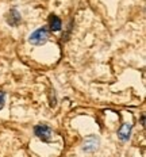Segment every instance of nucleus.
<instances>
[{"mask_svg": "<svg viewBox=\"0 0 146 157\" xmlns=\"http://www.w3.org/2000/svg\"><path fill=\"white\" fill-rule=\"evenodd\" d=\"M130 134H131V123L126 122L123 123L121 126V129L118 130V138L121 140V141H129L130 138Z\"/></svg>", "mask_w": 146, "mask_h": 157, "instance_id": "obj_5", "label": "nucleus"}, {"mask_svg": "<svg viewBox=\"0 0 146 157\" xmlns=\"http://www.w3.org/2000/svg\"><path fill=\"white\" fill-rule=\"evenodd\" d=\"M49 25H50V30L51 31H60L61 27H62V22L61 19L56 15H50V19H49Z\"/></svg>", "mask_w": 146, "mask_h": 157, "instance_id": "obj_6", "label": "nucleus"}, {"mask_svg": "<svg viewBox=\"0 0 146 157\" xmlns=\"http://www.w3.org/2000/svg\"><path fill=\"white\" fill-rule=\"evenodd\" d=\"M47 39H49V31H47V29L46 27H41V29H38V30H35L30 35V38H28V42H30L31 45H37V46H39V45L46 44Z\"/></svg>", "mask_w": 146, "mask_h": 157, "instance_id": "obj_1", "label": "nucleus"}, {"mask_svg": "<svg viewBox=\"0 0 146 157\" xmlns=\"http://www.w3.org/2000/svg\"><path fill=\"white\" fill-rule=\"evenodd\" d=\"M99 138L96 136H89L84 140L83 142V150L85 152H95V150L99 148Z\"/></svg>", "mask_w": 146, "mask_h": 157, "instance_id": "obj_4", "label": "nucleus"}, {"mask_svg": "<svg viewBox=\"0 0 146 157\" xmlns=\"http://www.w3.org/2000/svg\"><path fill=\"white\" fill-rule=\"evenodd\" d=\"M4 103H6V94L0 91V110L4 107Z\"/></svg>", "mask_w": 146, "mask_h": 157, "instance_id": "obj_7", "label": "nucleus"}, {"mask_svg": "<svg viewBox=\"0 0 146 157\" xmlns=\"http://www.w3.org/2000/svg\"><path fill=\"white\" fill-rule=\"evenodd\" d=\"M6 22H7L9 26H12V27H16V26L22 22L21 12H19L18 10H15V8L9 10L7 14H6Z\"/></svg>", "mask_w": 146, "mask_h": 157, "instance_id": "obj_3", "label": "nucleus"}, {"mask_svg": "<svg viewBox=\"0 0 146 157\" xmlns=\"http://www.w3.org/2000/svg\"><path fill=\"white\" fill-rule=\"evenodd\" d=\"M34 134L39 140H42V141H45V142L51 141V138H53V130H51L49 126H46V125L35 126L34 127Z\"/></svg>", "mask_w": 146, "mask_h": 157, "instance_id": "obj_2", "label": "nucleus"}]
</instances>
